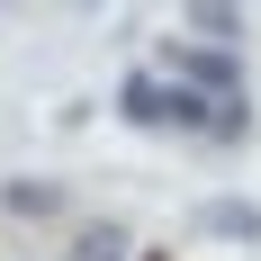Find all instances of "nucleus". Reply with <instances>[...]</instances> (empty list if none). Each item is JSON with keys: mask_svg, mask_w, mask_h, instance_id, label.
Wrapping results in <instances>:
<instances>
[{"mask_svg": "<svg viewBox=\"0 0 261 261\" xmlns=\"http://www.w3.org/2000/svg\"><path fill=\"white\" fill-rule=\"evenodd\" d=\"M117 117H126V126H162V135H207L216 99L144 63V72H126V81H117Z\"/></svg>", "mask_w": 261, "mask_h": 261, "instance_id": "f257e3e1", "label": "nucleus"}, {"mask_svg": "<svg viewBox=\"0 0 261 261\" xmlns=\"http://www.w3.org/2000/svg\"><path fill=\"white\" fill-rule=\"evenodd\" d=\"M144 261H162V252H144Z\"/></svg>", "mask_w": 261, "mask_h": 261, "instance_id": "0eeeda50", "label": "nucleus"}, {"mask_svg": "<svg viewBox=\"0 0 261 261\" xmlns=\"http://www.w3.org/2000/svg\"><path fill=\"white\" fill-rule=\"evenodd\" d=\"M0 216H18V225L63 216V180H0Z\"/></svg>", "mask_w": 261, "mask_h": 261, "instance_id": "7ed1b4c3", "label": "nucleus"}, {"mask_svg": "<svg viewBox=\"0 0 261 261\" xmlns=\"http://www.w3.org/2000/svg\"><path fill=\"white\" fill-rule=\"evenodd\" d=\"M198 234H216V243H261V207H252V198H207V207H198Z\"/></svg>", "mask_w": 261, "mask_h": 261, "instance_id": "20e7f679", "label": "nucleus"}, {"mask_svg": "<svg viewBox=\"0 0 261 261\" xmlns=\"http://www.w3.org/2000/svg\"><path fill=\"white\" fill-rule=\"evenodd\" d=\"M153 72L189 81V90H207V99H234V90H243V54L234 45H207V36H162Z\"/></svg>", "mask_w": 261, "mask_h": 261, "instance_id": "f03ea898", "label": "nucleus"}, {"mask_svg": "<svg viewBox=\"0 0 261 261\" xmlns=\"http://www.w3.org/2000/svg\"><path fill=\"white\" fill-rule=\"evenodd\" d=\"M126 252H135V234L117 225V216H90V225L72 234V261H126Z\"/></svg>", "mask_w": 261, "mask_h": 261, "instance_id": "423d86ee", "label": "nucleus"}, {"mask_svg": "<svg viewBox=\"0 0 261 261\" xmlns=\"http://www.w3.org/2000/svg\"><path fill=\"white\" fill-rule=\"evenodd\" d=\"M189 9V36H207V45H234L243 54V0H180Z\"/></svg>", "mask_w": 261, "mask_h": 261, "instance_id": "39448f33", "label": "nucleus"}]
</instances>
